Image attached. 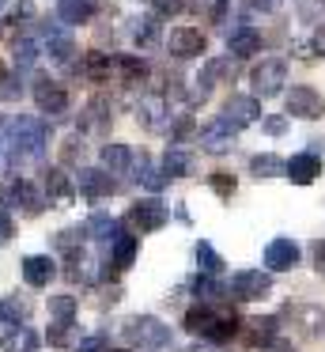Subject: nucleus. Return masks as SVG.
I'll return each instance as SVG.
<instances>
[{
    "label": "nucleus",
    "mask_w": 325,
    "mask_h": 352,
    "mask_svg": "<svg viewBox=\"0 0 325 352\" xmlns=\"http://www.w3.org/2000/svg\"><path fill=\"white\" fill-rule=\"evenodd\" d=\"M265 133H269V137H280V133H284L287 129V122H284V118H265Z\"/></svg>",
    "instance_id": "obj_45"
},
{
    "label": "nucleus",
    "mask_w": 325,
    "mask_h": 352,
    "mask_svg": "<svg viewBox=\"0 0 325 352\" xmlns=\"http://www.w3.org/2000/svg\"><path fill=\"white\" fill-rule=\"evenodd\" d=\"M276 329H280V318H254V322H246V341L265 349V344L276 341Z\"/></svg>",
    "instance_id": "obj_27"
},
{
    "label": "nucleus",
    "mask_w": 325,
    "mask_h": 352,
    "mask_svg": "<svg viewBox=\"0 0 325 352\" xmlns=\"http://www.w3.org/2000/svg\"><path fill=\"white\" fill-rule=\"evenodd\" d=\"M212 190H216L219 197H231V193H234V178L231 175H212Z\"/></svg>",
    "instance_id": "obj_42"
},
{
    "label": "nucleus",
    "mask_w": 325,
    "mask_h": 352,
    "mask_svg": "<svg viewBox=\"0 0 325 352\" xmlns=\"http://www.w3.org/2000/svg\"><path fill=\"white\" fill-rule=\"evenodd\" d=\"M121 337L140 352H159V349H166V344L174 341L170 326H166L163 318H155V314H133V318H125Z\"/></svg>",
    "instance_id": "obj_3"
},
{
    "label": "nucleus",
    "mask_w": 325,
    "mask_h": 352,
    "mask_svg": "<svg viewBox=\"0 0 325 352\" xmlns=\"http://www.w3.org/2000/svg\"><path fill=\"white\" fill-rule=\"evenodd\" d=\"M166 46H170V57H201L204 54V31L201 27H174L170 38H166Z\"/></svg>",
    "instance_id": "obj_14"
},
{
    "label": "nucleus",
    "mask_w": 325,
    "mask_h": 352,
    "mask_svg": "<svg viewBox=\"0 0 325 352\" xmlns=\"http://www.w3.org/2000/svg\"><path fill=\"white\" fill-rule=\"evenodd\" d=\"M76 193H83L87 201H102V197H113L117 193V182L110 178V170L102 167H83L76 175Z\"/></svg>",
    "instance_id": "obj_11"
},
{
    "label": "nucleus",
    "mask_w": 325,
    "mask_h": 352,
    "mask_svg": "<svg viewBox=\"0 0 325 352\" xmlns=\"http://www.w3.org/2000/svg\"><path fill=\"white\" fill-rule=\"evenodd\" d=\"M98 12V0H57V19L65 27H83Z\"/></svg>",
    "instance_id": "obj_19"
},
{
    "label": "nucleus",
    "mask_w": 325,
    "mask_h": 352,
    "mask_svg": "<svg viewBox=\"0 0 325 352\" xmlns=\"http://www.w3.org/2000/svg\"><path fill=\"white\" fill-rule=\"evenodd\" d=\"M60 148H65V152H60V167H76V163L83 160V140L80 137H68Z\"/></svg>",
    "instance_id": "obj_39"
},
{
    "label": "nucleus",
    "mask_w": 325,
    "mask_h": 352,
    "mask_svg": "<svg viewBox=\"0 0 325 352\" xmlns=\"http://www.w3.org/2000/svg\"><path fill=\"white\" fill-rule=\"evenodd\" d=\"M238 326H242L238 314L227 311V307H219V303H197V307L186 311V329L197 333L201 341H208V344L231 341V337L238 333Z\"/></svg>",
    "instance_id": "obj_1"
},
{
    "label": "nucleus",
    "mask_w": 325,
    "mask_h": 352,
    "mask_svg": "<svg viewBox=\"0 0 325 352\" xmlns=\"http://www.w3.org/2000/svg\"><path fill=\"white\" fill-rule=\"evenodd\" d=\"M30 16H34V4H30V0H15V4H12V23L30 19Z\"/></svg>",
    "instance_id": "obj_44"
},
{
    "label": "nucleus",
    "mask_w": 325,
    "mask_h": 352,
    "mask_svg": "<svg viewBox=\"0 0 325 352\" xmlns=\"http://www.w3.org/2000/svg\"><path fill=\"white\" fill-rule=\"evenodd\" d=\"M261 352H295V344H291V341H284V337H276V341H272V344H265Z\"/></svg>",
    "instance_id": "obj_46"
},
{
    "label": "nucleus",
    "mask_w": 325,
    "mask_h": 352,
    "mask_svg": "<svg viewBox=\"0 0 325 352\" xmlns=\"http://www.w3.org/2000/svg\"><path fill=\"white\" fill-rule=\"evenodd\" d=\"M42 38H45V54H49V61H57V65H72V57H76V42H72V34L60 31V27H49V23H45V27H42Z\"/></svg>",
    "instance_id": "obj_17"
},
{
    "label": "nucleus",
    "mask_w": 325,
    "mask_h": 352,
    "mask_svg": "<svg viewBox=\"0 0 325 352\" xmlns=\"http://www.w3.org/2000/svg\"><path fill=\"white\" fill-rule=\"evenodd\" d=\"M128 167H133V148L128 144H106L102 148V170H110V175H125Z\"/></svg>",
    "instance_id": "obj_26"
},
{
    "label": "nucleus",
    "mask_w": 325,
    "mask_h": 352,
    "mask_svg": "<svg viewBox=\"0 0 325 352\" xmlns=\"http://www.w3.org/2000/svg\"><path fill=\"white\" fill-rule=\"evenodd\" d=\"M322 110H325V102H322V95H317L310 84H299V87L287 91V114L291 118L314 122V118H322Z\"/></svg>",
    "instance_id": "obj_12"
},
{
    "label": "nucleus",
    "mask_w": 325,
    "mask_h": 352,
    "mask_svg": "<svg viewBox=\"0 0 325 352\" xmlns=\"http://www.w3.org/2000/svg\"><path fill=\"white\" fill-rule=\"evenodd\" d=\"M72 326L76 322H49V344L53 349H68V344H72Z\"/></svg>",
    "instance_id": "obj_37"
},
{
    "label": "nucleus",
    "mask_w": 325,
    "mask_h": 352,
    "mask_svg": "<svg viewBox=\"0 0 325 352\" xmlns=\"http://www.w3.org/2000/svg\"><path fill=\"white\" fill-rule=\"evenodd\" d=\"M299 246L291 243V239H272L269 246H265V269L269 273H284V269H295L299 265Z\"/></svg>",
    "instance_id": "obj_15"
},
{
    "label": "nucleus",
    "mask_w": 325,
    "mask_h": 352,
    "mask_svg": "<svg viewBox=\"0 0 325 352\" xmlns=\"http://www.w3.org/2000/svg\"><path fill=\"white\" fill-rule=\"evenodd\" d=\"M314 261H317V273H325V243L314 246Z\"/></svg>",
    "instance_id": "obj_47"
},
{
    "label": "nucleus",
    "mask_w": 325,
    "mask_h": 352,
    "mask_svg": "<svg viewBox=\"0 0 325 352\" xmlns=\"http://www.w3.org/2000/svg\"><path fill=\"white\" fill-rule=\"evenodd\" d=\"M12 235H15V220H12V212H8L4 205H0V246L12 243Z\"/></svg>",
    "instance_id": "obj_41"
},
{
    "label": "nucleus",
    "mask_w": 325,
    "mask_h": 352,
    "mask_svg": "<svg viewBox=\"0 0 325 352\" xmlns=\"http://www.w3.org/2000/svg\"><path fill=\"white\" fill-rule=\"evenodd\" d=\"M30 318V303L19 296H4L0 299V322H12V326H27Z\"/></svg>",
    "instance_id": "obj_30"
},
{
    "label": "nucleus",
    "mask_w": 325,
    "mask_h": 352,
    "mask_svg": "<svg viewBox=\"0 0 325 352\" xmlns=\"http://www.w3.org/2000/svg\"><path fill=\"white\" fill-rule=\"evenodd\" d=\"M83 76L95 80V84H110V76H113V57H106V54H87V57H83Z\"/></svg>",
    "instance_id": "obj_28"
},
{
    "label": "nucleus",
    "mask_w": 325,
    "mask_h": 352,
    "mask_svg": "<svg viewBox=\"0 0 325 352\" xmlns=\"http://www.w3.org/2000/svg\"><path fill=\"white\" fill-rule=\"evenodd\" d=\"M42 197H45V205H53V208L72 205V197H76V178H68L65 167H45V170H42Z\"/></svg>",
    "instance_id": "obj_8"
},
{
    "label": "nucleus",
    "mask_w": 325,
    "mask_h": 352,
    "mask_svg": "<svg viewBox=\"0 0 325 352\" xmlns=\"http://www.w3.org/2000/svg\"><path fill=\"white\" fill-rule=\"evenodd\" d=\"M0 8H4V0H0Z\"/></svg>",
    "instance_id": "obj_48"
},
{
    "label": "nucleus",
    "mask_w": 325,
    "mask_h": 352,
    "mask_svg": "<svg viewBox=\"0 0 325 352\" xmlns=\"http://www.w3.org/2000/svg\"><path fill=\"white\" fill-rule=\"evenodd\" d=\"M38 65V42L30 38V34H23V38H15V46H12V72H30Z\"/></svg>",
    "instance_id": "obj_24"
},
{
    "label": "nucleus",
    "mask_w": 325,
    "mask_h": 352,
    "mask_svg": "<svg viewBox=\"0 0 325 352\" xmlns=\"http://www.w3.org/2000/svg\"><path fill=\"white\" fill-rule=\"evenodd\" d=\"M83 231H87L91 239H98V243H110V239L117 235L121 228H117V220H113V216H106V212H95V216L87 220V228H83Z\"/></svg>",
    "instance_id": "obj_33"
},
{
    "label": "nucleus",
    "mask_w": 325,
    "mask_h": 352,
    "mask_svg": "<svg viewBox=\"0 0 325 352\" xmlns=\"http://www.w3.org/2000/svg\"><path fill=\"white\" fill-rule=\"evenodd\" d=\"M284 318L291 322V326L299 329L302 337H314V333H322V326H325V314H322V307H310V303H287V307H284Z\"/></svg>",
    "instance_id": "obj_13"
},
{
    "label": "nucleus",
    "mask_w": 325,
    "mask_h": 352,
    "mask_svg": "<svg viewBox=\"0 0 325 352\" xmlns=\"http://www.w3.org/2000/svg\"><path fill=\"white\" fill-rule=\"evenodd\" d=\"M166 220H170V208H166L159 197H144V201H136V205L128 208V223H133L140 235H148V231H159Z\"/></svg>",
    "instance_id": "obj_9"
},
{
    "label": "nucleus",
    "mask_w": 325,
    "mask_h": 352,
    "mask_svg": "<svg viewBox=\"0 0 325 352\" xmlns=\"http://www.w3.org/2000/svg\"><path fill=\"white\" fill-rule=\"evenodd\" d=\"M0 349L4 352H38L42 349V337L30 326H12L4 337H0Z\"/></svg>",
    "instance_id": "obj_20"
},
{
    "label": "nucleus",
    "mask_w": 325,
    "mask_h": 352,
    "mask_svg": "<svg viewBox=\"0 0 325 352\" xmlns=\"http://www.w3.org/2000/svg\"><path fill=\"white\" fill-rule=\"evenodd\" d=\"M269 288H272L269 273H261V269H238L227 280V299H234V303H254V299L269 296Z\"/></svg>",
    "instance_id": "obj_4"
},
{
    "label": "nucleus",
    "mask_w": 325,
    "mask_h": 352,
    "mask_svg": "<svg viewBox=\"0 0 325 352\" xmlns=\"http://www.w3.org/2000/svg\"><path fill=\"white\" fill-rule=\"evenodd\" d=\"M155 38H159L155 19H144V23H136V46H151Z\"/></svg>",
    "instance_id": "obj_40"
},
{
    "label": "nucleus",
    "mask_w": 325,
    "mask_h": 352,
    "mask_svg": "<svg viewBox=\"0 0 325 352\" xmlns=\"http://www.w3.org/2000/svg\"><path fill=\"white\" fill-rule=\"evenodd\" d=\"M197 265H201L204 276H219V273H223V258L216 254V246H212L208 239L197 243Z\"/></svg>",
    "instance_id": "obj_31"
},
{
    "label": "nucleus",
    "mask_w": 325,
    "mask_h": 352,
    "mask_svg": "<svg viewBox=\"0 0 325 352\" xmlns=\"http://www.w3.org/2000/svg\"><path fill=\"white\" fill-rule=\"evenodd\" d=\"M223 114H227V122L234 118V129H238V125H249L254 118H261V107H257V99H249V95H231Z\"/></svg>",
    "instance_id": "obj_22"
},
{
    "label": "nucleus",
    "mask_w": 325,
    "mask_h": 352,
    "mask_svg": "<svg viewBox=\"0 0 325 352\" xmlns=\"http://www.w3.org/2000/svg\"><path fill=\"white\" fill-rule=\"evenodd\" d=\"M0 137L4 144L12 148V160L23 163V160H42L45 144H49V125L42 118H12L8 125H0Z\"/></svg>",
    "instance_id": "obj_2"
},
{
    "label": "nucleus",
    "mask_w": 325,
    "mask_h": 352,
    "mask_svg": "<svg viewBox=\"0 0 325 352\" xmlns=\"http://www.w3.org/2000/svg\"><path fill=\"white\" fill-rule=\"evenodd\" d=\"M19 95H23V76L19 72H4V76H0V99L15 102Z\"/></svg>",
    "instance_id": "obj_38"
},
{
    "label": "nucleus",
    "mask_w": 325,
    "mask_h": 352,
    "mask_svg": "<svg viewBox=\"0 0 325 352\" xmlns=\"http://www.w3.org/2000/svg\"><path fill=\"white\" fill-rule=\"evenodd\" d=\"M140 118H144V125H148V129H159V118H166V107H163V99H155V95H148V99L140 102Z\"/></svg>",
    "instance_id": "obj_35"
},
{
    "label": "nucleus",
    "mask_w": 325,
    "mask_h": 352,
    "mask_svg": "<svg viewBox=\"0 0 325 352\" xmlns=\"http://www.w3.org/2000/svg\"><path fill=\"white\" fill-rule=\"evenodd\" d=\"M249 170H254L257 178H276L280 170H284V163H280L276 155H254V160H249Z\"/></svg>",
    "instance_id": "obj_36"
},
{
    "label": "nucleus",
    "mask_w": 325,
    "mask_h": 352,
    "mask_svg": "<svg viewBox=\"0 0 325 352\" xmlns=\"http://www.w3.org/2000/svg\"><path fill=\"white\" fill-rule=\"evenodd\" d=\"M136 250H140V239H136L133 231H117V235L110 239V261H106L102 276H117V273H125V269L136 261Z\"/></svg>",
    "instance_id": "obj_10"
},
{
    "label": "nucleus",
    "mask_w": 325,
    "mask_h": 352,
    "mask_svg": "<svg viewBox=\"0 0 325 352\" xmlns=\"http://www.w3.org/2000/svg\"><path fill=\"white\" fill-rule=\"evenodd\" d=\"M284 175H287V182H295V186H310L314 178H322V160L310 155V152H299L284 163Z\"/></svg>",
    "instance_id": "obj_18"
},
{
    "label": "nucleus",
    "mask_w": 325,
    "mask_h": 352,
    "mask_svg": "<svg viewBox=\"0 0 325 352\" xmlns=\"http://www.w3.org/2000/svg\"><path fill=\"white\" fill-rule=\"evenodd\" d=\"M261 50V38H257L254 27H238L231 31V57H254Z\"/></svg>",
    "instance_id": "obj_29"
},
{
    "label": "nucleus",
    "mask_w": 325,
    "mask_h": 352,
    "mask_svg": "<svg viewBox=\"0 0 325 352\" xmlns=\"http://www.w3.org/2000/svg\"><path fill=\"white\" fill-rule=\"evenodd\" d=\"M284 80H287V61H284V57H265V61L257 65L254 72H249V84H254V95H261V99L276 95L280 87H284Z\"/></svg>",
    "instance_id": "obj_7"
},
{
    "label": "nucleus",
    "mask_w": 325,
    "mask_h": 352,
    "mask_svg": "<svg viewBox=\"0 0 325 352\" xmlns=\"http://www.w3.org/2000/svg\"><path fill=\"white\" fill-rule=\"evenodd\" d=\"M76 311H80V307H76L72 296H53L49 299V318L53 322H76Z\"/></svg>",
    "instance_id": "obj_34"
},
{
    "label": "nucleus",
    "mask_w": 325,
    "mask_h": 352,
    "mask_svg": "<svg viewBox=\"0 0 325 352\" xmlns=\"http://www.w3.org/2000/svg\"><path fill=\"white\" fill-rule=\"evenodd\" d=\"M57 276V261L49 254H27L23 258V280L30 288H49V280Z\"/></svg>",
    "instance_id": "obj_16"
},
{
    "label": "nucleus",
    "mask_w": 325,
    "mask_h": 352,
    "mask_svg": "<svg viewBox=\"0 0 325 352\" xmlns=\"http://www.w3.org/2000/svg\"><path fill=\"white\" fill-rule=\"evenodd\" d=\"M159 16H178L181 8H189V0H155Z\"/></svg>",
    "instance_id": "obj_43"
},
{
    "label": "nucleus",
    "mask_w": 325,
    "mask_h": 352,
    "mask_svg": "<svg viewBox=\"0 0 325 352\" xmlns=\"http://www.w3.org/2000/svg\"><path fill=\"white\" fill-rule=\"evenodd\" d=\"M0 205H4L8 212H12V208H19L23 216H38L45 208V197L34 190V182H27V178H12V182H4Z\"/></svg>",
    "instance_id": "obj_5"
},
{
    "label": "nucleus",
    "mask_w": 325,
    "mask_h": 352,
    "mask_svg": "<svg viewBox=\"0 0 325 352\" xmlns=\"http://www.w3.org/2000/svg\"><path fill=\"white\" fill-rule=\"evenodd\" d=\"M133 170H136V182H144L151 193H155V190H163V182H166V178L159 175L155 167H151V160H148L144 152H140V155H133Z\"/></svg>",
    "instance_id": "obj_32"
},
{
    "label": "nucleus",
    "mask_w": 325,
    "mask_h": 352,
    "mask_svg": "<svg viewBox=\"0 0 325 352\" xmlns=\"http://www.w3.org/2000/svg\"><path fill=\"white\" fill-rule=\"evenodd\" d=\"M106 122H110V102L91 99L87 110L80 114V133H98V129H106Z\"/></svg>",
    "instance_id": "obj_25"
},
{
    "label": "nucleus",
    "mask_w": 325,
    "mask_h": 352,
    "mask_svg": "<svg viewBox=\"0 0 325 352\" xmlns=\"http://www.w3.org/2000/svg\"><path fill=\"white\" fill-rule=\"evenodd\" d=\"M189 167H193V155L186 152V148H166V155H163V167H159V175L166 178V182H178V178H186L189 175Z\"/></svg>",
    "instance_id": "obj_21"
},
{
    "label": "nucleus",
    "mask_w": 325,
    "mask_h": 352,
    "mask_svg": "<svg viewBox=\"0 0 325 352\" xmlns=\"http://www.w3.org/2000/svg\"><path fill=\"white\" fill-rule=\"evenodd\" d=\"M30 95H34L38 110H42V114H49V118H60L68 110V87L60 84V80L45 76V72H38V76H34Z\"/></svg>",
    "instance_id": "obj_6"
},
{
    "label": "nucleus",
    "mask_w": 325,
    "mask_h": 352,
    "mask_svg": "<svg viewBox=\"0 0 325 352\" xmlns=\"http://www.w3.org/2000/svg\"><path fill=\"white\" fill-rule=\"evenodd\" d=\"M231 140H234V125L227 122H212L208 129H201V144H204V152H227L231 148Z\"/></svg>",
    "instance_id": "obj_23"
}]
</instances>
